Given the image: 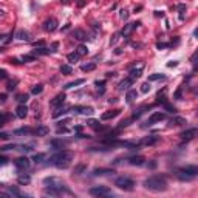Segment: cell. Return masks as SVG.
I'll return each instance as SVG.
<instances>
[{"label": "cell", "instance_id": "cell-8", "mask_svg": "<svg viewBox=\"0 0 198 198\" xmlns=\"http://www.w3.org/2000/svg\"><path fill=\"white\" fill-rule=\"evenodd\" d=\"M166 119V113H161V112H153L150 115V118L147 119V125H153L156 122H161V121Z\"/></svg>", "mask_w": 198, "mask_h": 198}, {"label": "cell", "instance_id": "cell-24", "mask_svg": "<svg viewBox=\"0 0 198 198\" xmlns=\"http://www.w3.org/2000/svg\"><path fill=\"white\" fill-rule=\"evenodd\" d=\"M34 133H36L37 136H47V135L50 133V129L47 127V125H39V127L34 130Z\"/></svg>", "mask_w": 198, "mask_h": 198}, {"label": "cell", "instance_id": "cell-53", "mask_svg": "<svg viewBox=\"0 0 198 198\" xmlns=\"http://www.w3.org/2000/svg\"><path fill=\"white\" fill-rule=\"evenodd\" d=\"M70 122V119H64V121H60V122H57V125L60 127V125H65V124H68Z\"/></svg>", "mask_w": 198, "mask_h": 198}, {"label": "cell", "instance_id": "cell-44", "mask_svg": "<svg viewBox=\"0 0 198 198\" xmlns=\"http://www.w3.org/2000/svg\"><path fill=\"white\" fill-rule=\"evenodd\" d=\"M164 108H166L167 112H170V113H175V112H177V108H175L173 105H170L169 102H164Z\"/></svg>", "mask_w": 198, "mask_h": 198}, {"label": "cell", "instance_id": "cell-51", "mask_svg": "<svg viewBox=\"0 0 198 198\" xmlns=\"http://www.w3.org/2000/svg\"><path fill=\"white\" fill-rule=\"evenodd\" d=\"M8 78V73L5 70H0V79H6Z\"/></svg>", "mask_w": 198, "mask_h": 198}, {"label": "cell", "instance_id": "cell-29", "mask_svg": "<svg viewBox=\"0 0 198 198\" xmlns=\"http://www.w3.org/2000/svg\"><path fill=\"white\" fill-rule=\"evenodd\" d=\"M67 144H68V141H62V139H53L51 141V146L56 147V148H64Z\"/></svg>", "mask_w": 198, "mask_h": 198}, {"label": "cell", "instance_id": "cell-15", "mask_svg": "<svg viewBox=\"0 0 198 198\" xmlns=\"http://www.w3.org/2000/svg\"><path fill=\"white\" fill-rule=\"evenodd\" d=\"M132 84H133V81H132L130 78H125V79H122V81L119 82V85H118V90H119V91H124V90H130Z\"/></svg>", "mask_w": 198, "mask_h": 198}, {"label": "cell", "instance_id": "cell-61", "mask_svg": "<svg viewBox=\"0 0 198 198\" xmlns=\"http://www.w3.org/2000/svg\"><path fill=\"white\" fill-rule=\"evenodd\" d=\"M148 167H150V169H155V167H156V163H150V164H148Z\"/></svg>", "mask_w": 198, "mask_h": 198}, {"label": "cell", "instance_id": "cell-35", "mask_svg": "<svg viewBox=\"0 0 198 198\" xmlns=\"http://www.w3.org/2000/svg\"><path fill=\"white\" fill-rule=\"evenodd\" d=\"M60 73H62V74H71V73H73V68H71L68 64H65V65L60 67Z\"/></svg>", "mask_w": 198, "mask_h": 198}, {"label": "cell", "instance_id": "cell-56", "mask_svg": "<svg viewBox=\"0 0 198 198\" xmlns=\"http://www.w3.org/2000/svg\"><path fill=\"white\" fill-rule=\"evenodd\" d=\"M57 47H59V43H57V42H53V45H51V48H53V50H51V51H56Z\"/></svg>", "mask_w": 198, "mask_h": 198}, {"label": "cell", "instance_id": "cell-36", "mask_svg": "<svg viewBox=\"0 0 198 198\" xmlns=\"http://www.w3.org/2000/svg\"><path fill=\"white\" fill-rule=\"evenodd\" d=\"M67 113V108H62V105H60L56 112L53 113V118H59V116H62V115H65Z\"/></svg>", "mask_w": 198, "mask_h": 198}, {"label": "cell", "instance_id": "cell-1", "mask_svg": "<svg viewBox=\"0 0 198 198\" xmlns=\"http://www.w3.org/2000/svg\"><path fill=\"white\" fill-rule=\"evenodd\" d=\"M74 158V153L70 150H59L57 153H54L53 156H50V164H53L57 169H68L71 161Z\"/></svg>", "mask_w": 198, "mask_h": 198}, {"label": "cell", "instance_id": "cell-21", "mask_svg": "<svg viewBox=\"0 0 198 198\" xmlns=\"http://www.w3.org/2000/svg\"><path fill=\"white\" fill-rule=\"evenodd\" d=\"M13 133L16 136H19V135H31V133H34V130H33L31 127H22V129H16Z\"/></svg>", "mask_w": 198, "mask_h": 198}, {"label": "cell", "instance_id": "cell-22", "mask_svg": "<svg viewBox=\"0 0 198 198\" xmlns=\"http://www.w3.org/2000/svg\"><path fill=\"white\" fill-rule=\"evenodd\" d=\"M158 141H159V136L150 135V136H147V138L142 139V144L144 146H152V144H155V142H158Z\"/></svg>", "mask_w": 198, "mask_h": 198}, {"label": "cell", "instance_id": "cell-54", "mask_svg": "<svg viewBox=\"0 0 198 198\" xmlns=\"http://www.w3.org/2000/svg\"><path fill=\"white\" fill-rule=\"evenodd\" d=\"M177 65H178L177 60H172V62H169V64H167V67H177Z\"/></svg>", "mask_w": 198, "mask_h": 198}, {"label": "cell", "instance_id": "cell-40", "mask_svg": "<svg viewBox=\"0 0 198 198\" xmlns=\"http://www.w3.org/2000/svg\"><path fill=\"white\" fill-rule=\"evenodd\" d=\"M43 91V85H34L33 87V95H40V93Z\"/></svg>", "mask_w": 198, "mask_h": 198}, {"label": "cell", "instance_id": "cell-28", "mask_svg": "<svg viewBox=\"0 0 198 198\" xmlns=\"http://www.w3.org/2000/svg\"><path fill=\"white\" fill-rule=\"evenodd\" d=\"M136 98H138V91L136 90H127V96H125V99H127L129 104H132Z\"/></svg>", "mask_w": 198, "mask_h": 198}, {"label": "cell", "instance_id": "cell-48", "mask_svg": "<svg viewBox=\"0 0 198 198\" xmlns=\"http://www.w3.org/2000/svg\"><path fill=\"white\" fill-rule=\"evenodd\" d=\"M68 129H65V127H62V125H60V127L57 129V135H62V133H68Z\"/></svg>", "mask_w": 198, "mask_h": 198}, {"label": "cell", "instance_id": "cell-50", "mask_svg": "<svg viewBox=\"0 0 198 198\" xmlns=\"http://www.w3.org/2000/svg\"><path fill=\"white\" fill-rule=\"evenodd\" d=\"M119 16H121V19H124V20H125V19H129V13H127L125 9L121 11V14H119Z\"/></svg>", "mask_w": 198, "mask_h": 198}, {"label": "cell", "instance_id": "cell-60", "mask_svg": "<svg viewBox=\"0 0 198 198\" xmlns=\"http://www.w3.org/2000/svg\"><path fill=\"white\" fill-rule=\"evenodd\" d=\"M81 130H82V127H81V125H78V127H74V132H78V133H81Z\"/></svg>", "mask_w": 198, "mask_h": 198}, {"label": "cell", "instance_id": "cell-58", "mask_svg": "<svg viewBox=\"0 0 198 198\" xmlns=\"http://www.w3.org/2000/svg\"><path fill=\"white\" fill-rule=\"evenodd\" d=\"M34 47H43V40H39V42H34Z\"/></svg>", "mask_w": 198, "mask_h": 198}, {"label": "cell", "instance_id": "cell-41", "mask_svg": "<svg viewBox=\"0 0 198 198\" xmlns=\"http://www.w3.org/2000/svg\"><path fill=\"white\" fill-rule=\"evenodd\" d=\"M22 60H23V62H34L36 56H34V54H26V56L22 57Z\"/></svg>", "mask_w": 198, "mask_h": 198}, {"label": "cell", "instance_id": "cell-64", "mask_svg": "<svg viewBox=\"0 0 198 198\" xmlns=\"http://www.w3.org/2000/svg\"><path fill=\"white\" fill-rule=\"evenodd\" d=\"M0 16H5V14H3V11H0Z\"/></svg>", "mask_w": 198, "mask_h": 198}, {"label": "cell", "instance_id": "cell-27", "mask_svg": "<svg viewBox=\"0 0 198 198\" xmlns=\"http://www.w3.org/2000/svg\"><path fill=\"white\" fill-rule=\"evenodd\" d=\"M85 82V79H76V81H73V82H68L67 85L64 87L65 90H70V88H74V87H78V85H82Z\"/></svg>", "mask_w": 198, "mask_h": 198}, {"label": "cell", "instance_id": "cell-10", "mask_svg": "<svg viewBox=\"0 0 198 198\" xmlns=\"http://www.w3.org/2000/svg\"><path fill=\"white\" fill-rule=\"evenodd\" d=\"M14 166L17 167V170H26V169H30L31 163H30V159L26 156H20V158H17L14 161Z\"/></svg>", "mask_w": 198, "mask_h": 198}, {"label": "cell", "instance_id": "cell-47", "mask_svg": "<svg viewBox=\"0 0 198 198\" xmlns=\"http://www.w3.org/2000/svg\"><path fill=\"white\" fill-rule=\"evenodd\" d=\"M6 164H8V158H6V156H3V155H0V167L6 166Z\"/></svg>", "mask_w": 198, "mask_h": 198}, {"label": "cell", "instance_id": "cell-20", "mask_svg": "<svg viewBox=\"0 0 198 198\" xmlns=\"http://www.w3.org/2000/svg\"><path fill=\"white\" fill-rule=\"evenodd\" d=\"M138 25H139L138 22H136V23H127V25H125L124 28H122V31H121V34H122V36H129L130 33L133 31V30H135Z\"/></svg>", "mask_w": 198, "mask_h": 198}, {"label": "cell", "instance_id": "cell-18", "mask_svg": "<svg viewBox=\"0 0 198 198\" xmlns=\"http://www.w3.org/2000/svg\"><path fill=\"white\" fill-rule=\"evenodd\" d=\"M195 135H197V129H187L186 132H183V133H181L180 136H181L183 139H186V141H190Z\"/></svg>", "mask_w": 198, "mask_h": 198}, {"label": "cell", "instance_id": "cell-42", "mask_svg": "<svg viewBox=\"0 0 198 198\" xmlns=\"http://www.w3.org/2000/svg\"><path fill=\"white\" fill-rule=\"evenodd\" d=\"M141 91L142 93H148V91H150V82H144V84L141 85Z\"/></svg>", "mask_w": 198, "mask_h": 198}, {"label": "cell", "instance_id": "cell-19", "mask_svg": "<svg viewBox=\"0 0 198 198\" xmlns=\"http://www.w3.org/2000/svg\"><path fill=\"white\" fill-rule=\"evenodd\" d=\"M119 113H121V110H112V112H105V113H102L101 119H102V121H108V119H113V118H116Z\"/></svg>", "mask_w": 198, "mask_h": 198}, {"label": "cell", "instance_id": "cell-17", "mask_svg": "<svg viewBox=\"0 0 198 198\" xmlns=\"http://www.w3.org/2000/svg\"><path fill=\"white\" fill-rule=\"evenodd\" d=\"M45 195H50V197H59V195H62L65 194L64 190H60V189H56V187H50V186H47V189L45 192H43Z\"/></svg>", "mask_w": 198, "mask_h": 198}, {"label": "cell", "instance_id": "cell-5", "mask_svg": "<svg viewBox=\"0 0 198 198\" xmlns=\"http://www.w3.org/2000/svg\"><path fill=\"white\" fill-rule=\"evenodd\" d=\"M43 184L45 186H50V187H56V189H60L64 190L65 194H70V190L67 189V186H65V183L60 178L57 177H47L45 180H43Z\"/></svg>", "mask_w": 198, "mask_h": 198}, {"label": "cell", "instance_id": "cell-6", "mask_svg": "<svg viewBox=\"0 0 198 198\" xmlns=\"http://www.w3.org/2000/svg\"><path fill=\"white\" fill-rule=\"evenodd\" d=\"M90 194L93 197H112L113 192L110 190L107 186H95V187L90 189Z\"/></svg>", "mask_w": 198, "mask_h": 198}, {"label": "cell", "instance_id": "cell-31", "mask_svg": "<svg viewBox=\"0 0 198 198\" xmlns=\"http://www.w3.org/2000/svg\"><path fill=\"white\" fill-rule=\"evenodd\" d=\"M76 53H78L79 56H85V54L88 53V48H87V45H84V43H81V45L76 48Z\"/></svg>", "mask_w": 198, "mask_h": 198}, {"label": "cell", "instance_id": "cell-9", "mask_svg": "<svg viewBox=\"0 0 198 198\" xmlns=\"http://www.w3.org/2000/svg\"><path fill=\"white\" fill-rule=\"evenodd\" d=\"M57 25H59V22L56 19L50 17V19H47L45 22H43V30H45L47 33H53V31L57 30Z\"/></svg>", "mask_w": 198, "mask_h": 198}, {"label": "cell", "instance_id": "cell-11", "mask_svg": "<svg viewBox=\"0 0 198 198\" xmlns=\"http://www.w3.org/2000/svg\"><path fill=\"white\" fill-rule=\"evenodd\" d=\"M73 110H76V112L81 113V115H84V116H91V115L95 113V108L88 107V105H76Z\"/></svg>", "mask_w": 198, "mask_h": 198}, {"label": "cell", "instance_id": "cell-14", "mask_svg": "<svg viewBox=\"0 0 198 198\" xmlns=\"http://www.w3.org/2000/svg\"><path fill=\"white\" fill-rule=\"evenodd\" d=\"M16 39L23 40V42H30L31 40V34L28 31H25V30H19L17 33H16Z\"/></svg>", "mask_w": 198, "mask_h": 198}, {"label": "cell", "instance_id": "cell-23", "mask_svg": "<svg viewBox=\"0 0 198 198\" xmlns=\"http://www.w3.org/2000/svg\"><path fill=\"white\" fill-rule=\"evenodd\" d=\"M17 183H19L20 186H26V184L31 183V177H30V175L22 173V175H19V177H17Z\"/></svg>", "mask_w": 198, "mask_h": 198}, {"label": "cell", "instance_id": "cell-2", "mask_svg": "<svg viewBox=\"0 0 198 198\" xmlns=\"http://www.w3.org/2000/svg\"><path fill=\"white\" fill-rule=\"evenodd\" d=\"M142 186H144L147 190H152V192H163V190L167 189V181L164 177H161V175H153V177L146 178Z\"/></svg>", "mask_w": 198, "mask_h": 198}, {"label": "cell", "instance_id": "cell-34", "mask_svg": "<svg viewBox=\"0 0 198 198\" xmlns=\"http://www.w3.org/2000/svg\"><path fill=\"white\" fill-rule=\"evenodd\" d=\"M93 173L95 175H107V173H115V172H113V169H96Z\"/></svg>", "mask_w": 198, "mask_h": 198}, {"label": "cell", "instance_id": "cell-12", "mask_svg": "<svg viewBox=\"0 0 198 198\" xmlns=\"http://www.w3.org/2000/svg\"><path fill=\"white\" fill-rule=\"evenodd\" d=\"M64 102H65V93H59V95H57L56 98L50 101V105H51L53 108H57V107L62 105Z\"/></svg>", "mask_w": 198, "mask_h": 198}, {"label": "cell", "instance_id": "cell-33", "mask_svg": "<svg viewBox=\"0 0 198 198\" xmlns=\"http://www.w3.org/2000/svg\"><path fill=\"white\" fill-rule=\"evenodd\" d=\"M161 79H166V76H164V74H159V73H155V74H150V76H148V81H147V82L161 81Z\"/></svg>", "mask_w": 198, "mask_h": 198}, {"label": "cell", "instance_id": "cell-7", "mask_svg": "<svg viewBox=\"0 0 198 198\" xmlns=\"http://www.w3.org/2000/svg\"><path fill=\"white\" fill-rule=\"evenodd\" d=\"M142 68H144V64H142V62L138 64V67H136V65H133V67H132V70H130V76H129V78L133 81V82H135L136 79H139L141 74H142Z\"/></svg>", "mask_w": 198, "mask_h": 198}, {"label": "cell", "instance_id": "cell-4", "mask_svg": "<svg viewBox=\"0 0 198 198\" xmlns=\"http://www.w3.org/2000/svg\"><path fill=\"white\" fill-rule=\"evenodd\" d=\"M115 186H116L118 189H121V190L130 192V190L135 189V181L132 178H129V177H119V178L115 180Z\"/></svg>", "mask_w": 198, "mask_h": 198}, {"label": "cell", "instance_id": "cell-52", "mask_svg": "<svg viewBox=\"0 0 198 198\" xmlns=\"http://www.w3.org/2000/svg\"><path fill=\"white\" fill-rule=\"evenodd\" d=\"M104 84H105V82H104V81H96V82H95V85L98 87V88H99V87H101V88H102V85H104Z\"/></svg>", "mask_w": 198, "mask_h": 198}, {"label": "cell", "instance_id": "cell-30", "mask_svg": "<svg viewBox=\"0 0 198 198\" xmlns=\"http://www.w3.org/2000/svg\"><path fill=\"white\" fill-rule=\"evenodd\" d=\"M81 59V56H79V54L78 53H76V51H73V53H70L68 54V56H67V60H68V62L70 64H76V62H78V60Z\"/></svg>", "mask_w": 198, "mask_h": 198}, {"label": "cell", "instance_id": "cell-25", "mask_svg": "<svg viewBox=\"0 0 198 198\" xmlns=\"http://www.w3.org/2000/svg\"><path fill=\"white\" fill-rule=\"evenodd\" d=\"M71 34H73V37H74L76 40H79V42H82L84 39H87V34H85V33L82 31V30H74L73 33H71Z\"/></svg>", "mask_w": 198, "mask_h": 198}, {"label": "cell", "instance_id": "cell-49", "mask_svg": "<svg viewBox=\"0 0 198 198\" xmlns=\"http://www.w3.org/2000/svg\"><path fill=\"white\" fill-rule=\"evenodd\" d=\"M6 119H8L6 115H2V113H0V127H2V125L5 124V121H6Z\"/></svg>", "mask_w": 198, "mask_h": 198}, {"label": "cell", "instance_id": "cell-63", "mask_svg": "<svg viewBox=\"0 0 198 198\" xmlns=\"http://www.w3.org/2000/svg\"><path fill=\"white\" fill-rule=\"evenodd\" d=\"M2 186H5V184H3V183H2V181H0V187H2Z\"/></svg>", "mask_w": 198, "mask_h": 198}, {"label": "cell", "instance_id": "cell-13", "mask_svg": "<svg viewBox=\"0 0 198 198\" xmlns=\"http://www.w3.org/2000/svg\"><path fill=\"white\" fill-rule=\"evenodd\" d=\"M16 115H17V118L25 119L26 115H28V107H26L25 104H20V105H17V108H16Z\"/></svg>", "mask_w": 198, "mask_h": 198}, {"label": "cell", "instance_id": "cell-46", "mask_svg": "<svg viewBox=\"0 0 198 198\" xmlns=\"http://www.w3.org/2000/svg\"><path fill=\"white\" fill-rule=\"evenodd\" d=\"M9 194H13V195H16V197H22V194L19 192L17 187H9Z\"/></svg>", "mask_w": 198, "mask_h": 198}, {"label": "cell", "instance_id": "cell-59", "mask_svg": "<svg viewBox=\"0 0 198 198\" xmlns=\"http://www.w3.org/2000/svg\"><path fill=\"white\" fill-rule=\"evenodd\" d=\"M9 194H5V192H0V198H8Z\"/></svg>", "mask_w": 198, "mask_h": 198}, {"label": "cell", "instance_id": "cell-32", "mask_svg": "<svg viewBox=\"0 0 198 198\" xmlns=\"http://www.w3.org/2000/svg\"><path fill=\"white\" fill-rule=\"evenodd\" d=\"M95 68H96V64H95V62H88V64H84V65H82V67H81V70H82V71H93Z\"/></svg>", "mask_w": 198, "mask_h": 198}, {"label": "cell", "instance_id": "cell-3", "mask_svg": "<svg viewBox=\"0 0 198 198\" xmlns=\"http://www.w3.org/2000/svg\"><path fill=\"white\" fill-rule=\"evenodd\" d=\"M197 173H198V167L197 166H186L183 169H180L178 170V178L181 181H190L194 177H197Z\"/></svg>", "mask_w": 198, "mask_h": 198}, {"label": "cell", "instance_id": "cell-43", "mask_svg": "<svg viewBox=\"0 0 198 198\" xmlns=\"http://www.w3.org/2000/svg\"><path fill=\"white\" fill-rule=\"evenodd\" d=\"M28 95H17V101L20 102V104H26V101H28Z\"/></svg>", "mask_w": 198, "mask_h": 198}, {"label": "cell", "instance_id": "cell-62", "mask_svg": "<svg viewBox=\"0 0 198 198\" xmlns=\"http://www.w3.org/2000/svg\"><path fill=\"white\" fill-rule=\"evenodd\" d=\"M178 9H180V11H184V9H186V6H184V5H180Z\"/></svg>", "mask_w": 198, "mask_h": 198}, {"label": "cell", "instance_id": "cell-55", "mask_svg": "<svg viewBox=\"0 0 198 198\" xmlns=\"http://www.w3.org/2000/svg\"><path fill=\"white\" fill-rule=\"evenodd\" d=\"M8 138H9L8 133H0V139H5V141H6Z\"/></svg>", "mask_w": 198, "mask_h": 198}, {"label": "cell", "instance_id": "cell-39", "mask_svg": "<svg viewBox=\"0 0 198 198\" xmlns=\"http://www.w3.org/2000/svg\"><path fill=\"white\" fill-rule=\"evenodd\" d=\"M43 159H45V155H43V153H37V155L33 156V161H34L36 164H37V163H42Z\"/></svg>", "mask_w": 198, "mask_h": 198}, {"label": "cell", "instance_id": "cell-45", "mask_svg": "<svg viewBox=\"0 0 198 198\" xmlns=\"http://www.w3.org/2000/svg\"><path fill=\"white\" fill-rule=\"evenodd\" d=\"M84 170H85V166H84V164H79V166L74 169V173H76V175H81Z\"/></svg>", "mask_w": 198, "mask_h": 198}, {"label": "cell", "instance_id": "cell-57", "mask_svg": "<svg viewBox=\"0 0 198 198\" xmlns=\"http://www.w3.org/2000/svg\"><path fill=\"white\" fill-rule=\"evenodd\" d=\"M175 99H181V88L177 90V93H175Z\"/></svg>", "mask_w": 198, "mask_h": 198}, {"label": "cell", "instance_id": "cell-16", "mask_svg": "<svg viewBox=\"0 0 198 198\" xmlns=\"http://www.w3.org/2000/svg\"><path fill=\"white\" fill-rule=\"evenodd\" d=\"M144 161L146 159L142 158V156H130V158H127V163L129 164H132V166H144Z\"/></svg>", "mask_w": 198, "mask_h": 198}, {"label": "cell", "instance_id": "cell-37", "mask_svg": "<svg viewBox=\"0 0 198 198\" xmlns=\"http://www.w3.org/2000/svg\"><path fill=\"white\" fill-rule=\"evenodd\" d=\"M170 124H175V125H183V124H186V119H184V118H180V116H177V118H173L172 121H170Z\"/></svg>", "mask_w": 198, "mask_h": 198}, {"label": "cell", "instance_id": "cell-38", "mask_svg": "<svg viewBox=\"0 0 198 198\" xmlns=\"http://www.w3.org/2000/svg\"><path fill=\"white\" fill-rule=\"evenodd\" d=\"M87 124H88L90 127H93V129H101V124H99V121H96V119H88Z\"/></svg>", "mask_w": 198, "mask_h": 198}, {"label": "cell", "instance_id": "cell-26", "mask_svg": "<svg viewBox=\"0 0 198 198\" xmlns=\"http://www.w3.org/2000/svg\"><path fill=\"white\" fill-rule=\"evenodd\" d=\"M51 53V50H47L45 47H39L37 50H34V51H33V54H34V56H47V54H50Z\"/></svg>", "mask_w": 198, "mask_h": 198}]
</instances>
